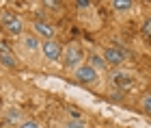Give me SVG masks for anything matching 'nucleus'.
I'll list each match as a JSON object with an SVG mask.
<instances>
[{"mask_svg": "<svg viewBox=\"0 0 151 128\" xmlns=\"http://www.w3.org/2000/svg\"><path fill=\"white\" fill-rule=\"evenodd\" d=\"M67 128H86V126L82 124V122H78V119H73V122H69V124H67Z\"/></svg>", "mask_w": 151, "mask_h": 128, "instance_id": "dca6fc26", "label": "nucleus"}, {"mask_svg": "<svg viewBox=\"0 0 151 128\" xmlns=\"http://www.w3.org/2000/svg\"><path fill=\"white\" fill-rule=\"evenodd\" d=\"M41 50H43V57L47 61H58V59L63 57V46H60L56 39H45V41L41 44Z\"/></svg>", "mask_w": 151, "mask_h": 128, "instance_id": "7ed1b4c3", "label": "nucleus"}, {"mask_svg": "<svg viewBox=\"0 0 151 128\" xmlns=\"http://www.w3.org/2000/svg\"><path fill=\"white\" fill-rule=\"evenodd\" d=\"M19 128H41L37 122H32V119H26V122H22L19 124Z\"/></svg>", "mask_w": 151, "mask_h": 128, "instance_id": "2eb2a0df", "label": "nucleus"}, {"mask_svg": "<svg viewBox=\"0 0 151 128\" xmlns=\"http://www.w3.org/2000/svg\"><path fill=\"white\" fill-rule=\"evenodd\" d=\"M76 80H80V83H95L97 80V70L91 67L88 63H82L76 70Z\"/></svg>", "mask_w": 151, "mask_h": 128, "instance_id": "20e7f679", "label": "nucleus"}, {"mask_svg": "<svg viewBox=\"0 0 151 128\" xmlns=\"http://www.w3.org/2000/svg\"><path fill=\"white\" fill-rule=\"evenodd\" d=\"M142 35L147 39H151V17H147L145 22H142Z\"/></svg>", "mask_w": 151, "mask_h": 128, "instance_id": "ddd939ff", "label": "nucleus"}, {"mask_svg": "<svg viewBox=\"0 0 151 128\" xmlns=\"http://www.w3.org/2000/svg\"><path fill=\"white\" fill-rule=\"evenodd\" d=\"M104 61L110 63V65H121L125 61V50H119V48H106L104 52Z\"/></svg>", "mask_w": 151, "mask_h": 128, "instance_id": "39448f33", "label": "nucleus"}, {"mask_svg": "<svg viewBox=\"0 0 151 128\" xmlns=\"http://www.w3.org/2000/svg\"><path fill=\"white\" fill-rule=\"evenodd\" d=\"M24 46H26V50L35 52V50L39 48V41H37V37H32V35H26V37H24Z\"/></svg>", "mask_w": 151, "mask_h": 128, "instance_id": "9b49d317", "label": "nucleus"}, {"mask_svg": "<svg viewBox=\"0 0 151 128\" xmlns=\"http://www.w3.org/2000/svg\"><path fill=\"white\" fill-rule=\"evenodd\" d=\"M80 61H82V50L78 46H69V48L63 50V65L67 70H78L82 65Z\"/></svg>", "mask_w": 151, "mask_h": 128, "instance_id": "f257e3e1", "label": "nucleus"}, {"mask_svg": "<svg viewBox=\"0 0 151 128\" xmlns=\"http://www.w3.org/2000/svg\"><path fill=\"white\" fill-rule=\"evenodd\" d=\"M140 106H142V111H145L147 115H151V93H147V96L142 98V102H140Z\"/></svg>", "mask_w": 151, "mask_h": 128, "instance_id": "f8f14e48", "label": "nucleus"}, {"mask_svg": "<svg viewBox=\"0 0 151 128\" xmlns=\"http://www.w3.org/2000/svg\"><path fill=\"white\" fill-rule=\"evenodd\" d=\"M88 65L95 67V70H104L106 61H104V57H99V55H91V57H88Z\"/></svg>", "mask_w": 151, "mask_h": 128, "instance_id": "1a4fd4ad", "label": "nucleus"}, {"mask_svg": "<svg viewBox=\"0 0 151 128\" xmlns=\"http://www.w3.org/2000/svg\"><path fill=\"white\" fill-rule=\"evenodd\" d=\"M112 78H114V85H119V87H127L129 83H132V76H129V74H125V72H123V74L116 72Z\"/></svg>", "mask_w": 151, "mask_h": 128, "instance_id": "6e6552de", "label": "nucleus"}, {"mask_svg": "<svg viewBox=\"0 0 151 128\" xmlns=\"http://www.w3.org/2000/svg\"><path fill=\"white\" fill-rule=\"evenodd\" d=\"M112 7H114L116 11H129L134 7V2H132V0H114Z\"/></svg>", "mask_w": 151, "mask_h": 128, "instance_id": "9d476101", "label": "nucleus"}, {"mask_svg": "<svg viewBox=\"0 0 151 128\" xmlns=\"http://www.w3.org/2000/svg\"><path fill=\"white\" fill-rule=\"evenodd\" d=\"M35 33L43 35L45 39H52V35H54V26H50L47 22H35Z\"/></svg>", "mask_w": 151, "mask_h": 128, "instance_id": "0eeeda50", "label": "nucleus"}, {"mask_svg": "<svg viewBox=\"0 0 151 128\" xmlns=\"http://www.w3.org/2000/svg\"><path fill=\"white\" fill-rule=\"evenodd\" d=\"M0 61H2L6 67H15L17 65V61H15V57L9 52V48H6L4 44H0Z\"/></svg>", "mask_w": 151, "mask_h": 128, "instance_id": "423d86ee", "label": "nucleus"}, {"mask_svg": "<svg viewBox=\"0 0 151 128\" xmlns=\"http://www.w3.org/2000/svg\"><path fill=\"white\" fill-rule=\"evenodd\" d=\"M78 7L80 9H86V7H91V2L88 0H78Z\"/></svg>", "mask_w": 151, "mask_h": 128, "instance_id": "f3484780", "label": "nucleus"}, {"mask_svg": "<svg viewBox=\"0 0 151 128\" xmlns=\"http://www.w3.org/2000/svg\"><path fill=\"white\" fill-rule=\"evenodd\" d=\"M19 117H22V113H19L17 109H11V111H9V115H6V119H9V122H17Z\"/></svg>", "mask_w": 151, "mask_h": 128, "instance_id": "4468645a", "label": "nucleus"}, {"mask_svg": "<svg viewBox=\"0 0 151 128\" xmlns=\"http://www.w3.org/2000/svg\"><path fill=\"white\" fill-rule=\"evenodd\" d=\"M2 26L11 33V35H19V33L24 31V22L19 20V15H15V13H11V11L2 13Z\"/></svg>", "mask_w": 151, "mask_h": 128, "instance_id": "f03ea898", "label": "nucleus"}]
</instances>
